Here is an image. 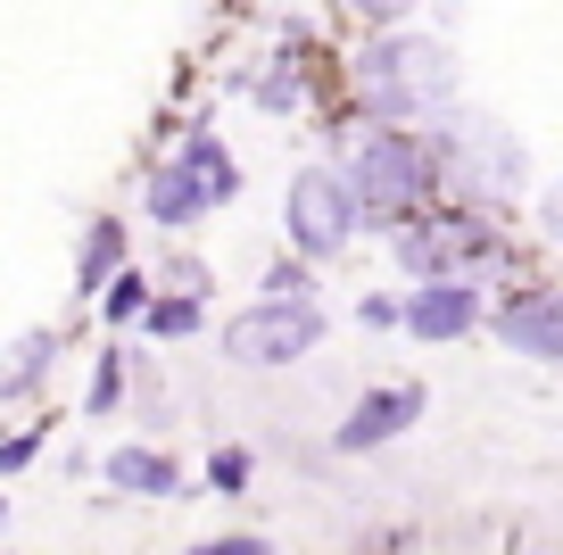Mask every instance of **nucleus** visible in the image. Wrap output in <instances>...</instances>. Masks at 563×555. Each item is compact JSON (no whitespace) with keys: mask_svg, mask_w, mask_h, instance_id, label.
I'll list each match as a JSON object with an SVG mask.
<instances>
[{"mask_svg":"<svg viewBox=\"0 0 563 555\" xmlns=\"http://www.w3.org/2000/svg\"><path fill=\"white\" fill-rule=\"evenodd\" d=\"M356 100L373 117H448L456 108V51L440 34H373L356 42Z\"/></svg>","mask_w":563,"mask_h":555,"instance_id":"nucleus-1","label":"nucleus"},{"mask_svg":"<svg viewBox=\"0 0 563 555\" xmlns=\"http://www.w3.org/2000/svg\"><path fill=\"white\" fill-rule=\"evenodd\" d=\"M340 174H349V192H356V216H373V225H406V216H422L431 192L448 183L440 150H431L422 133H406V124H373Z\"/></svg>","mask_w":563,"mask_h":555,"instance_id":"nucleus-2","label":"nucleus"},{"mask_svg":"<svg viewBox=\"0 0 563 555\" xmlns=\"http://www.w3.org/2000/svg\"><path fill=\"white\" fill-rule=\"evenodd\" d=\"M224 199H241V166H232V150L216 133H191L183 157H166V166L150 174V216H158L166 232L199 225V216L224 208Z\"/></svg>","mask_w":563,"mask_h":555,"instance_id":"nucleus-3","label":"nucleus"},{"mask_svg":"<svg viewBox=\"0 0 563 555\" xmlns=\"http://www.w3.org/2000/svg\"><path fill=\"white\" fill-rule=\"evenodd\" d=\"M440 124H448V133L431 141V150H440V174H456V183H473V192H489V199L522 192L530 157H522V141H514L497 117H481V108H448Z\"/></svg>","mask_w":563,"mask_h":555,"instance_id":"nucleus-4","label":"nucleus"},{"mask_svg":"<svg viewBox=\"0 0 563 555\" xmlns=\"http://www.w3.org/2000/svg\"><path fill=\"white\" fill-rule=\"evenodd\" d=\"M356 192L340 166H299L290 174V192H282V232H290V249L299 258H340V249L356 241Z\"/></svg>","mask_w":563,"mask_h":555,"instance_id":"nucleus-5","label":"nucleus"},{"mask_svg":"<svg viewBox=\"0 0 563 555\" xmlns=\"http://www.w3.org/2000/svg\"><path fill=\"white\" fill-rule=\"evenodd\" d=\"M316 340H323V307L307 291H290V298L274 291V298H257V307H241L224 324V357L257 364V373H265V364H299Z\"/></svg>","mask_w":563,"mask_h":555,"instance_id":"nucleus-6","label":"nucleus"},{"mask_svg":"<svg viewBox=\"0 0 563 555\" xmlns=\"http://www.w3.org/2000/svg\"><path fill=\"white\" fill-rule=\"evenodd\" d=\"M489 232L473 225V216H448V225H406V241H398V258L415 265L422 282H464V265L473 258H489Z\"/></svg>","mask_w":563,"mask_h":555,"instance_id":"nucleus-7","label":"nucleus"},{"mask_svg":"<svg viewBox=\"0 0 563 555\" xmlns=\"http://www.w3.org/2000/svg\"><path fill=\"white\" fill-rule=\"evenodd\" d=\"M489 331L514 348V357L563 364V291H514L506 307H489Z\"/></svg>","mask_w":563,"mask_h":555,"instance_id":"nucleus-8","label":"nucleus"},{"mask_svg":"<svg viewBox=\"0 0 563 555\" xmlns=\"http://www.w3.org/2000/svg\"><path fill=\"white\" fill-rule=\"evenodd\" d=\"M422 415V390L415 382H389V390H365V399L349 406V415H340V432H332V448L340 456H373L382 448V439H398L406 423Z\"/></svg>","mask_w":563,"mask_h":555,"instance_id":"nucleus-9","label":"nucleus"},{"mask_svg":"<svg viewBox=\"0 0 563 555\" xmlns=\"http://www.w3.org/2000/svg\"><path fill=\"white\" fill-rule=\"evenodd\" d=\"M398 324L415 331V340H464V331L481 324V291L473 282H415V298H398Z\"/></svg>","mask_w":563,"mask_h":555,"instance_id":"nucleus-10","label":"nucleus"},{"mask_svg":"<svg viewBox=\"0 0 563 555\" xmlns=\"http://www.w3.org/2000/svg\"><path fill=\"white\" fill-rule=\"evenodd\" d=\"M108 481L133 489V498H175L183 465H175V456H158V448H117V456H108Z\"/></svg>","mask_w":563,"mask_h":555,"instance_id":"nucleus-11","label":"nucleus"},{"mask_svg":"<svg viewBox=\"0 0 563 555\" xmlns=\"http://www.w3.org/2000/svg\"><path fill=\"white\" fill-rule=\"evenodd\" d=\"M58 348H67V331H58V324L25 331V340L0 357V399H25V390L42 382V364H58Z\"/></svg>","mask_w":563,"mask_h":555,"instance_id":"nucleus-12","label":"nucleus"},{"mask_svg":"<svg viewBox=\"0 0 563 555\" xmlns=\"http://www.w3.org/2000/svg\"><path fill=\"white\" fill-rule=\"evenodd\" d=\"M117 274H124V225H117V216H100V225L84 232V258H75V282H84V291H108Z\"/></svg>","mask_w":563,"mask_h":555,"instance_id":"nucleus-13","label":"nucleus"},{"mask_svg":"<svg viewBox=\"0 0 563 555\" xmlns=\"http://www.w3.org/2000/svg\"><path fill=\"white\" fill-rule=\"evenodd\" d=\"M100 315H108V324H133V315H150V274H133V265H124V274L100 291Z\"/></svg>","mask_w":563,"mask_h":555,"instance_id":"nucleus-14","label":"nucleus"},{"mask_svg":"<svg viewBox=\"0 0 563 555\" xmlns=\"http://www.w3.org/2000/svg\"><path fill=\"white\" fill-rule=\"evenodd\" d=\"M141 324L158 331V340H191L199 331V298H158L150 291V315H141Z\"/></svg>","mask_w":563,"mask_h":555,"instance_id":"nucleus-15","label":"nucleus"},{"mask_svg":"<svg viewBox=\"0 0 563 555\" xmlns=\"http://www.w3.org/2000/svg\"><path fill=\"white\" fill-rule=\"evenodd\" d=\"M124 373H133V364H124V357H117V348H108V357H100V382H91V399H84V406H91V415H108V406H117V399H124Z\"/></svg>","mask_w":563,"mask_h":555,"instance_id":"nucleus-16","label":"nucleus"},{"mask_svg":"<svg viewBox=\"0 0 563 555\" xmlns=\"http://www.w3.org/2000/svg\"><path fill=\"white\" fill-rule=\"evenodd\" d=\"M183 555H274V547H265L257 531H224V538H191Z\"/></svg>","mask_w":563,"mask_h":555,"instance_id":"nucleus-17","label":"nucleus"},{"mask_svg":"<svg viewBox=\"0 0 563 555\" xmlns=\"http://www.w3.org/2000/svg\"><path fill=\"white\" fill-rule=\"evenodd\" d=\"M208 481H216V489H241V481H249V456H241V448H216Z\"/></svg>","mask_w":563,"mask_h":555,"instance_id":"nucleus-18","label":"nucleus"},{"mask_svg":"<svg viewBox=\"0 0 563 555\" xmlns=\"http://www.w3.org/2000/svg\"><path fill=\"white\" fill-rule=\"evenodd\" d=\"M42 439H51V432H18V439H9V448H0V472H18V465H34V448H42Z\"/></svg>","mask_w":563,"mask_h":555,"instance_id":"nucleus-19","label":"nucleus"},{"mask_svg":"<svg viewBox=\"0 0 563 555\" xmlns=\"http://www.w3.org/2000/svg\"><path fill=\"white\" fill-rule=\"evenodd\" d=\"M257 100H265V108H290V100H299V75H265Z\"/></svg>","mask_w":563,"mask_h":555,"instance_id":"nucleus-20","label":"nucleus"},{"mask_svg":"<svg viewBox=\"0 0 563 555\" xmlns=\"http://www.w3.org/2000/svg\"><path fill=\"white\" fill-rule=\"evenodd\" d=\"M539 216H547V241H563V183L547 192V208H539Z\"/></svg>","mask_w":563,"mask_h":555,"instance_id":"nucleus-21","label":"nucleus"},{"mask_svg":"<svg viewBox=\"0 0 563 555\" xmlns=\"http://www.w3.org/2000/svg\"><path fill=\"white\" fill-rule=\"evenodd\" d=\"M0 514H9V505H0Z\"/></svg>","mask_w":563,"mask_h":555,"instance_id":"nucleus-22","label":"nucleus"}]
</instances>
